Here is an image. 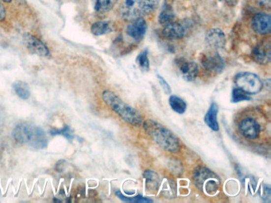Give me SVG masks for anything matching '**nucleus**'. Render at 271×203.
I'll use <instances>...</instances> for the list:
<instances>
[{
  "instance_id": "1",
  "label": "nucleus",
  "mask_w": 271,
  "mask_h": 203,
  "mask_svg": "<svg viewBox=\"0 0 271 203\" xmlns=\"http://www.w3.org/2000/svg\"><path fill=\"white\" fill-rule=\"evenodd\" d=\"M143 128L150 138L162 150L171 153L180 151V141L176 135L163 125L149 119L144 122Z\"/></svg>"
},
{
  "instance_id": "2",
  "label": "nucleus",
  "mask_w": 271,
  "mask_h": 203,
  "mask_svg": "<svg viewBox=\"0 0 271 203\" xmlns=\"http://www.w3.org/2000/svg\"><path fill=\"white\" fill-rule=\"evenodd\" d=\"M102 99L114 112L118 114L122 120L133 127H140L143 124V118L138 110L126 104L116 94L111 91H104Z\"/></svg>"
},
{
  "instance_id": "3",
  "label": "nucleus",
  "mask_w": 271,
  "mask_h": 203,
  "mask_svg": "<svg viewBox=\"0 0 271 203\" xmlns=\"http://www.w3.org/2000/svg\"><path fill=\"white\" fill-rule=\"evenodd\" d=\"M13 137L17 142L29 145L37 150H42L47 146L46 133L41 127L30 123H20L13 131Z\"/></svg>"
},
{
  "instance_id": "4",
  "label": "nucleus",
  "mask_w": 271,
  "mask_h": 203,
  "mask_svg": "<svg viewBox=\"0 0 271 203\" xmlns=\"http://www.w3.org/2000/svg\"><path fill=\"white\" fill-rule=\"evenodd\" d=\"M159 4V0H125L120 6V15L125 21L131 22L149 15Z\"/></svg>"
},
{
  "instance_id": "5",
  "label": "nucleus",
  "mask_w": 271,
  "mask_h": 203,
  "mask_svg": "<svg viewBox=\"0 0 271 203\" xmlns=\"http://www.w3.org/2000/svg\"><path fill=\"white\" fill-rule=\"evenodd\" d=\"M193 181L195 186L205 193L213 196L219 191L221 181L215 172L203 166H199L193 172Z\"/></svg>"
},
{
  "instance_id": "6",
  "label": "nucleus",
  "mask_w": 271,
  "mask_h": 203,
  "mask_svg": "<svg viewBox=\"0 0 271 203\" xmlns=\"http://www.w3.org/2000/svg\"><path fill=\"white\" fill-rule=\"evenodd\" d=\"M236 87L243 90L249 95H255L262 91L263 87V81L256 74L248 72L240 73L234 79Z\"/></svg>"
},
{
  "instance_id": "7",
  "label": "nucleus",
  "mask_w": 271,
  "mask_h": 203,
  "mask_svg": "<svg viewBox=\"0 0 271 203\" xmlns=\"http://www.w3.org/2000/svg\"><path fill=\"white\" fill-rule=\"evenodd\" d=\"M204 69L212 75L221 73L224 69V61L217 52L205 54L201 59Z\"/></svg>"
},
{
  "instance_id": "8",
  "label": "nucleus",
  "mask_w": 271,
  "mask_h": 203,
  "mask_svg": "<svg viewBox=\"0 0 271 203\" xmlns=\"http://www.w3.org/2000/svg\"><path fill=\"white\" fill-rule=\"evenodd\" d=\"M23 43L31 53L40 56H50V50L47 46L30 33H25L23 35Z\"/></svg>"
},
{
  "instance_id": "9",
  "label": "nucleus",
  "mask_w": 271,
  "mask_h": 203,
  "mask_svg": "<svg viewBox=\"0 0 271 203\" xmlns=\"http://www.w3.org/2000/svg\"><path fill=\"white\" fill-rule=\"evenodd\" d=\"M239 131L246 139L255 140L260 134V126L254 118H246L239 124Z\"/></svg>"
},
{
  "instance_id": "10",
  "label": "nucleus",
  "mask_w": 271,
  "mask_h": 203,
  "mask_svg": "<svg viewBox=\"0 0 271 203\" xmlns=\"http://www.w3.org/2000/svg\"><path fill=\"white\" fill-rule=\"evenodd\" d=\"M176 64L184 80L193 82L197 79L199 72L197 63L180 58L176 60Z\"/></svg>"
},
{
  "instance_id": "11",
  "label": "nucleus",
  "mask_w": 271,
  "mask_h": 203,
  "mask_svg": "<svg viewBox=\"0 0 271 203\" xmlns=\"http://www.w3.org/2000/svg\"><path fill=\"white\" fill-rule=\"evenodd\" d=\"M251 26L259 35H267L271 31V17L265 13H259L253 18Z\"/></svg>"
},
{
  "instance_id": "12",
  "label": "nucleus",
  "mask_w": 271,
  "mask_h": 203,
  "mask_svg": "<svg viewBox=\"0 0 271 203\" xmlns=\"http://www.w3.org/2000/svg\"><path fill=\"white\" fill-rule=\"evenodd\" d=\"M271 43L264 41L258 44L251 52V56L255 62L259 64H267L271 60Z\"/></svg>"
},
{
  "instance_id": "13",
  "label": "nucleus",
  "mask_w": 271,
  "mask_h": 203,
  "mask_svg": "<svg viewBox=\"0 0 271 203\" xmlns=\"http://www.w3.org/2000/svg\"><path fill=\"white\" fill-rule=\"evenodd\" d=\"M147 29V23L143 18L130 22L126 27V34L135 41H140L145 36Z\"/></svg>"
},
{
  "instance_id": "14",
  "label": "nucleus",
  "mask_w": 271,
  "mask_h": 203,
  "mask_svg": "<svg viewBox=\"0 0 271 203\" xmlns=\"http://www.w3.org/2000/svg\"><path fill=\"white\" fill-rule=\"evenodd\" d=\"M206 42L213 50H221L226 45L225 34L218 28L209 29L206 34Z\"/></svg>"
},
{
  "instance_id": "15",
  "label": "nucleus",
  "mask_w": 271,
  "mask_h": 203,
  "mask_svg": "<svg viewBox=\"0 0 271 203\" xmlns=\"http://www.w3.org/2000/svg\"><path fill=\"white\" fill-rule=\"evenodd\" d=\"M162 34L166 39H181L184 38V34H185V29L181 23L173 22V23H169L167 25H164Z\"/></svg>"
},
{
  "instance_id": "16",
  "label": "nucleus",
  "mask_w": 271,
  "mask_h": 203,
  "mask_svg": "<svg viewBox=\"0 0 271 203\" xmlns=\"http://www.w3.org/2000/svg\"><path fill=\"white\" fill-rule=\"evenodd\" d=\"M219 112V106L216 102H211V106L205 114V123L211 130L217 132L219 129L217 121V114Z\"/></svg>"
},
{
  "instance_id": "17",
  "label": "nucleus",
  "mask_w": 271,
  "mask_h": 203,
  "mask_svg": "<svg viewBox=\"0 0 271 203\" xmlns=\"http://www.w3.org/2000/svg\"><path fill=\"white\" fill-rule=\"evenodd\" d=\"M143 178L146 181L147 192L153 194L157 192L161 185V179L158 175L153 171L147 170L143 173Z\"/></svg>"
},
{
  "instance_id": "18",
  "label": "nucleus",
  "mask_w": 271,
  "mask_h": 203,
  "mask_svg": "<svg viewBox=\"0 0 271 203\" xmlns=\"http://www.w3.org/2000/svg\"><path fill=\"white\" fill-rule=\"evenodd\" d=\"M114 24L108 21L96 22L91 27V33L95 36H102L112 33L114 30Z\"/></svg>"
},
{
  "instance_id": "19",
  "label": "nucleus",
  "mask_w": 271,
  "mask_h": 203,
  "mask_svg": "<svg viewBox=\"0 0 271 203\" xmlns=\"http://www.w3.org/2000/svg\"><path fill=\"white\" fill-rule=\"evenodd\" d=\"M174 19H175V14H174L172 5L164 3L162 11L160 12L159 17H158V22L160 24L164 26L169 23L174 22Z\"/></svg>"
},
{
  "instance_id": "20",
  "label": "nucleus",
  "mask_w": 271,
  "mask_h": 203,
  "mask_svg": "<svg viewBox=\"0 0 271 203\" xmlns=\"http://www.w3.org/2000/svg\"><path fill=\"white\" fill-rule=\"evenodd\" d=\"M91 2L96 12L106 13L114 7L117 0H91Z\"/></svg>"
},
{
  "instance_id": "21",
  "label": "nucleus",
  "mask_w": 271,
  "mask_h": 203,
  "mask_svg": "<svg viewBox=\"0 0 271 203\" xmlns=\"http://www.w3.org/2000/svg\"><path fill=\"white\" fill-rule=\"evenodd\" d=\"M13 88H14V91H15L17 96L22 100H28L30 96V90L29 85L23 81H15V83H13Z\"/></svg>"
},
{
  "instance_id": "22",
  "label": "nucleus",
  "mask_w": 271,
  "mask_h": 203,
  "mask_svg": "<svg viewBox=\"0 0 271 203\" xmlns=\"http://www.w3.org/2000/svg\"><path fill=\"white\" fill-rule=\"evenodd\" d=\"M162 193L168 199H174L177 196V185L172 179L165 178L162 182Z\"/></svg>"
},
{
  "instance_id": "23",
  "label": "nucleus",
  "mask_w": 271,
  "mask_h": 203,
  "mask_svg": "<svg viewBox=\"0 0 271 203\" xmlns=\"http://www.w3.org/2000/svg\"><path fill=\"white\" fill-rule=\"evenodd\" d=\"M169 104L170 107L172 108V110L174 112L178 113L179 114H182L185 112L186 110L187 105L185 102L177 96H171L169 99Z\"/></svg>"
},
{
  "instance_id": "24",
  "label": "nucleus",
  "mask_w": 271,
  "mask_h": 203,
  "mask_svg": "<svg viewBox=\"0 0 271 203\" xmlns=\"http://www.w3.org/2000/svg\"><path fill=\"white\" fill-rule=\"evenodd\" d=\"M250 100H252V98L250 97V95L245 92L243 90L240 89L239 87H236L232 90L231 101L233 103H237L242 101H250Z\"/></svg>"
},
{
  "instance_id": "25",
  "label": "nucleus",
  "mask_w": 271,
  "mask_h": 203,
  "mask_svg": "<svg viewBox=\"0 0 271 203\" xmlns=\"http://www.w3.org/2000/svg\"><path fill=\"white\" fill-rule=\"evenodd\" d=\"M135 61H136L137 65L143 72H148L150 70V60L148 58V51L147 49L143 50L137 56Z\"/></svg>"
},
{
  "instance_id": "26",
  "label": "nucleus",
  "mask_w": 271,
  "mask_h": 203,
  "mask_svg": "<svg viewBox=\"0 0 271 203\" xmlns=\"http://www.w3.org/2000/svg\"><path fill=\"white\" fill-rule=\"evenodd\" d=\"M116 195L119 199H121L122 201L126 202V203H152L151 199H147V198L143 197L141 195L139 196H135V197L129 198L126 197L124 195H122V193L120 191H117L116 192Z\"/></svg>"
},
{
  "instance_id": "27",
  "label": "nucleus",
  "mask_w": 271,
  "mask_h": 203,
  "mask_svg": "<svg viewBox=\"0 0 271 203\" xmlns=\"http://www.w3.org/2000/svg\"><path fill=\"white\" fill-rule=\"evenodd\" d=\"M51 134L53 135H62L64 137H67L68 139H73V135L72 133L70 128H68V127H64L62 129L60 130H52L51 131Z\"/></svg>"
},
{
  "instance_id": "28",
  "label": "nucleus",
  "mask_w": 271,
  "mask_h": 203,
  "mask_svg": "<svg viewBox=\"0 0 271 203\" xmlns=\"http://www.w3.org/2000/svg\"><path fill=\"white\" fill-rule=\"evenodd\" d=\"M157 77L158 81H159L160 85H161L162 90H163L164 93L166 94V95H170L171 93V87H170V84L161 76L157 75Z\"/></svg>"
},
{
  "instance_id": "29",
  "label": "nucleus",
  "mask_w": 271,
  "mask_h": 203,
  "mask_svg": "<svg viewBox=\"0 0 271 203\" xmlns=\"http://www.w3.org/2000/svg\"><path fill=\"white\" fill-rule=\"evenodd\" d=\"M5 19H6V10L3 6L0 3V23L4 21Z\"/></svg>"
},
{
  "instance_id": "30",
  "label": "nucleus",
  "mask_w": 271,
  "mask_h": 203,
  "mask_svg": "<svg viewBox=\"0 0 271 203\" xmlns=\"http://www.w3.org/2000/svg\"><path fill=\"white\" fill-rule=\"evenodd\" d=\"M223 1L229 6H235L238 2V0H223Z\"/></svg>"
},
{
  "instance_id": "31",
  "label": "nucleus",
  "mask_w": 271,
  "mask_h": 203,
  "mask_svg": "<svg viewBox=\"0 0 271 203\" xmlns=\"http://www.w3.org/2000/svg\"><path fill=\"white\" fill-rule=\"evenodd\" d=\"M174 1V0H165V3H166V4L172 5Z\"/></svg>"
},
{
  "instance_id": "32",
  "label": "nucleus",
  "mask_w": 271,
  "mask_h": 203,
  "mask_svg": "<svg viewBox=\"0 0 271 203\" xmlns=\"http://www.w3.org/2000/svg\"><path fill=\"white\" fill-rule=\"evenodd\" d=\"M4 2H11L12 0H2Z\"/></svg>"
}]
</instances>
